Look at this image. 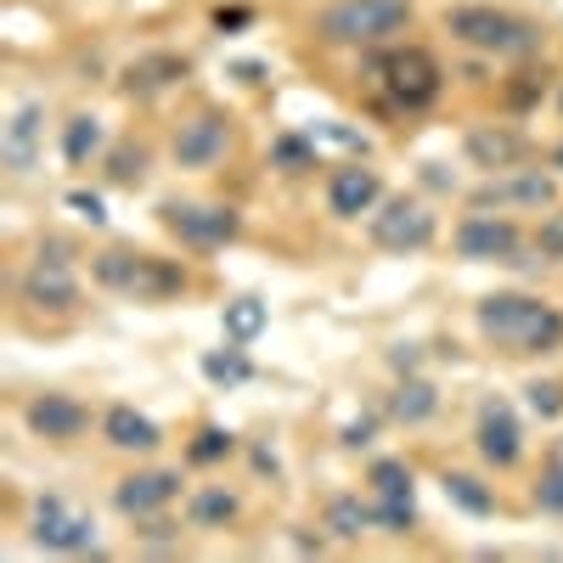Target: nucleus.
<instances>
[{
    "label": "nucleus",
    "mask_w": 563,
    "mask_h": 563,
    "mask_svg": "<svg viewBox=\"0 0 563 563\" xmlns=\"http://www.w3.org/2000/svg\"><path fill=\"white\" fill-rule=\"evenodd\" d=\"M238 512H243V501L225 485H203V490L186 496V519H192L198 530H225V525H238Z\"/></svg>",
    "instance_id": "obj_22"
},
{
    "label": "nucleus",
    "mask_w": 563,
    "mask_h": 563,
    "mask_svg": "<svg viewBox=\"0 0 563 563\" xmlns=\"http://www.w3.org/2000/svg\"><path fill=\"white\" fill-rule=\"evenodd\" d=\"M97 282L119 299H135V305H164L175 294H186V271L175 260H158V254H130V249H108L97 254Z\"/></svg>",
    "instance_id": "obj_2"
},
{
    "label": "nucleus",
    "mask_w": 563,
    "mask_h": 563,
    "mask_svg": "<svg viewBox=\"0 0 563 563\" xmlns=\"http://www.w3.org/2000/svg\"><path fill=\"white\" fill-rule=\"evenodd\" d=\"M271 164H276L282 175L316 169V135H276V141H271Z\"/></svg>",
    "instance_id": "obj_29"
},
{
    "label": "nucleus",
    "mask_w": 563,
    "mask_h": 563,
    "mask_svg": "<svg viewBox=\"0 0 563 563\" xmlns=\"http://www.w3.org/2000/svg\"><path fill=\"white\" fill-rule=\"evenodd\" d=\"M366 485H372V519H378L384 536H411L417 530V485H411V467L400 456H378L366 467Z\"/></svg>",
    "instance_id": "obj_6"
},
{
    "label": "nucleus",
    "mask_w": 563,
    "mask_h": 563,
    "mask_svg": "<svg viewBox=\"0 0 563 563\" xmlns=\"http://www.w3.org/2000/svg\"><path fill=\"white\" fill-rule=\"evenodd\" d=\"M158 220H164L169 238H180L198 254L238 243V231H243V214L225 209V203H158Z\"/></svg>",
    "instance_id": "obj_7"
},
{
    "label": "nucleus",
    "mask_w": 563,
    "mask_h": 563,
    "mask_svg": "<svg viewBox=\"0 0 563 563\" xmlns=\"http://www.w3.org/2000/svg\"><path fill=\"white\" fill-rule=\"evenodd\" d=\"M108 180L113 186H141L147 180V147L141 141H124V147L108 153Z\"/></svg>",
    "instance_id": "obj_31"
},
{
    "label": "nucleus",
    "mask_w": 563,
    "mask_h": 563,
    "mask_svg": "<svg viewBox=\"0 0 563 563\" xmlns=\"http://www.w3.org/2000/svg\"><path fill=\"white\" fill-rule=\"evenodd\" d=\"M445 29L462 45H474V52H501V57H525V52L541 45L536 23L512 18V12H496V7H456V12H445Z\"/></svg>",
    "instance_id": "obj_4"
},
{
    "label": "nucleus",
    "mask_w": 563,
    "mask_h": 563,
    "mask_svg": "<svg viewBox=\"0 0 563 563\" xmlns=\"http://www.w3.org/2000/svg\"><path fill=\"white\" fill-rule=\"evenodd\" d=\"M434 209L422 198H384V209L372 214V243H378L384 254H422L434 243Z\"/></svg>",
    "instance_id": "obj_8"
},
{
    "label": "nucleus",
    "mask_w": 563,
    "mask_h": 563,
    "mask_svg": "<svg viewBox=\"0 0 563 563\" xmlns=\"http://www.w3.org/2000/svg\"><path fill=\"white\" fill-rule=\"evenodd\" d=\"M220 327H225L231 344H254L265 327H271V310H265L254 294H243V299H231V305L220 310Z\"/></svg>",
    "instance_id": "obj_24"
},
{
    "label": "nucleus",
    "mask_w": 563,
    "mask_h": 563,
    "mask_svg": "<svg viewBox=\"0 0 563 563\" xmlns=\"http://www.w3.org/2000/svg\"><path fill=\"white\" fill-rule=\"evenodd\" d=\"M175 496H180V474H169V467H153V474L119 479L113 507L124 512V519H158V512H164Z\"/></svg>",
    "instance_id": "obj_16"
},
{
    "label": "nucleus",
    "mask_w": 563,
    "mask_h": 563,
    "mask_svg": "<svg viewBox=\"0 0 563 563\" xmlns=\"http://www.w3.org/2000/svg\"><path fill=\"white\" fill-rule=\"evenodd\" d=\"M434 411H440V395H434V384H429V378H406V384L389 395V417H395V422H406V429L429 422Z\"/></svg>",
    "instance_id": "obj_23"
},
{
    "label": "nucleus",
    "mask_w": 563,
    "mask_h": 563,
    "mask_svg": "<svg viewBox=\"0 0 563 563\" xmlns=\"http://www.w3.org/2000/svg\"><path fill=\"white\" fill-rule=\"evenodd\" d=\"M23 305L34 310H74L79 305V276H74V260L63 243H45L29 271H23Z\"/></svg>",
    "instance_id": "obj_9"
},
{
    "label": "nucleus",
    "mask_w": 563,
    "mask_h": 563,
    "mask_svg": "<svg viewBox=\"0 0 563 563\" xmlns=\"http://www.w3.org/2000/svg\"><path fill=\"white\" fill-rule=\"evenodd\" d=\"M186 74H192V63H186V57L153 52V57H135V63L124 68V90H130V97H158V90L180 85Z\"/></svg>",
    "instance_id": "obj_21"
},
{
    "label": "nucleus",
    "mask_w": 563,
    "mask_h": 563,
    "mask_svg": "<svg viewBox=\"0 0 563 563\" xmlns=\"http://www.w3.org/2000/svg\"><path fill=\"white\" fill-rule=\"evenodd\" d=\"M536 249H541V260H558V265H563V209H552V214L541 220Z\"/></svg>",
    "instance_id": "obj_34"
},
{
    "label": "nucleus",
    "mask_w": 563,
    "mask_h": 563,
    "mask_svg": "<svg viewBox=\"0 0 563 563\" xmlns=\"http://www.w3.org/2000/svg\"><path fill=\"white\" fill-rule=\"evenodd\" d=\"M474 445L490 467H512L525 456V429H519V417H512V406L501 395H490L479 406V422H474Z\"/></svg>",
    "instance_id": "obj_13"
},
{
    "label": "nucleus",
    "mask_w": 563,
    "mask_h": 563,
    "mask_svg": "<svg viewBox=\"0 0 563 563\" xmlns=\"http://www.w3.org/2000/svg\"><path fill=\"white\" fill-rule=\"evenodd\" d=\"M102 440H108L113 451H158V445H164L158 422H153L147 411H135V406H108Z\"/></svg>",
    "instance_id": "obj_20"
},
{
    "label": "nucleus",
    "mask_w": 563,
    "mask_h": 563,
    "mask_svg": "<svg viewBox=\"0 0 563 563\" xmlns=\"http://www.w3.org/2000/svg\"><path fill=\"white\" fill-rule=\"evenodd\" d=\"M243 350H249V344L209 350V355H203V378H209V384H220V389H238V384H249V378H254V361H249Z\"/></svg>",
    "instance_id": "obj_27"
},
{
    "label": "nucleus",
    "mask_w": 563,
    "mask_h": 563,
    "mask_svg": "<svg viewBox=\"0 0 563 563\" xmlns=\"http://www.w3.org/2000/svg\"><path fill=\"white\" fill-rule=\"evenodd\" d=\"M440 485H445V501H456L462 512H474V519H490V512H496V496L474 474H445Z\"/></svg>",
    "instance_id": "obj_28"
},
{
    "label": "nucleus",
    "mask_w": 563,
    "mask_h": 563,
    "mask_svg": "<svg viewBox=\"0 0 563 563\" xmlns=\"http://www.w3.org/2000/svg\"><path fill=\"white\" fill-rule=\"evenodd\" d=\"M552 175H541V169H507V180H490L485 192H479V209H547L552 203Z\"/></svg>",
    "instance_id": "obj_19"
},
{
    "label": "nucleus",
    "mask_w": 563,
    "mask_h": 563,
    "mask_svg": "<svg viewBox=\"0 0 563 563\" xmlns=\"http://www.w3.org/2000/svg\"><path fill=\"white\" fill-rule=\"evenodd\" d=\"M462 147H467V158H474L479 169L496 175V169H519L525 153H530V141H525L519 130H507V124H474Z\"/></svg>",
    "instance_id": "obj_18"
},
{
    "label": "nucleus",
    "mask_w": 563,
    "mask_h": 563,
    "mask_svg": "<svg viewBox=\"0 0 563 563\" xmlns=\"http://www.w3.org/2000/svg\"><path fill=\"white\" fill-rule=\"evenodd\" d=\"M372 434H378V411H366L361 422H350V429H344V445L361 451V445H372Z\"/></svg>",
    "instance_id": "obj_36"
},
{
    "label": "nucleus",
    "mask_w": 563,
    "mask_h": 563,
    "mask_svg": "<svg viewBox=\"0 0 563 563\" xmlns=\"http://www.w3.org/2000/svg\"><path fill=\"white\" fill-rule=\"evenodd\" d=\"M231 451H238V440H231L225 429H214V422H203V429H198V440L186 445V456H192L198 467H214V462H225Z\"/></svg>",
    "instance_id": "obj_32"
},
{
    "label": "nucleus",
    "mask_w": 563,
    "mask_h": 563,
    "mask_svg": "<svg viewBox=\"0 0 563 563\" xmlns=\"http://www.w3.org/2000/svg\"><path fill=\"white\" fill-rule=\"evenodd\" d=\"M378 79H384V97L406 113L434 108L440 90H445V74H440L434 52H422V45H395V52L378 63Z\"/></svg>",
    "instance_id": "obj_5"
},
{
    "label": "nucleus",
    "mask_w": 563,
    "mask_h": 563,
    "mask_svg": "<svg viewBox=\"0 0 563 563\" xmlns=\"http://www.w3.org/2000/svg\"><path fill=\"white\" fill-rule=\"evenodd\" d=\"M68 209H74L79 220H90V225H102V220H108V209H102L97 192H68Z\"/></svg>",
    "instance_id": "obj_35"
},
{
    "label": "nucleus",
    "mask_w": 563,
    "mask_h": 563,
    "mask_svg": "<svg viewBox=\"0 0 563 563\" xmlns=\"http://www.w3.org/2000/svg\"><path fill=\"white\" fill-rule=\"evenodd\" d=\"M372 525H378V519H372V496L361 501V496H333V501H327V530H333L339 541H361Z\"/></svg>",
    "instance_id": "obj_26"
},
{
    "label": "nucleus",
    "mask_w": 563,
    "mask_h": 563,
    "mask_svg": "<svg viewBox=\"0 0 563 563\" xmlns=\"http://www.w3.org/2000/svg\"><path fill=\"white\" fill-rule=\"evenodd\" d=\"M225 147H231V119H225L220 108H203V113H192V119H180L169 153H175L180 169H214V164L225 158Z\"/></svg>",
    "instance_id": "obj_12"
},
{
    "label": "nucleus",
    "mask_w": 563,
    "mask_h": 563,
    "mask_svg": "<svg viewBox=\"0 0 563 563\" xmlns=\"http://www.w3.org/2000/svg\"><path fill=\"white\" fill-rule=\"evenodd\" d=\"M97 153H102V119H97V113H74V119L63 124V158H68L74 169H85Z\"/></svg>",
    "instance_id": "obj_25"
},
{
    "label": "nucleus",
    "mask_w": 563,
    "mask_h": 563,
    "mask_svg": "<svg viewBox=\"0 0 563 563\" xmlns=\"http://www.w3.org/2000/svg\"><path fill=\"white\" fill-rule=\"evenodd\" d=\"M552 169L563 175V141H558V147H552Z\"/></svg>",
    "instance_id": "obj_38"
},
{
    "label": "nucleus",
    "mask_w": 563,
    "mask_h": 563,
    "mask_svg": "<svg viewBox=\"0 0 563 563\" xmlns=\"http://www.w3.org/2000/svg\"><path fill=\"white\" fill-rule=\"evenodd\" d=\"M525 400H530V411H536V417H547V422H552V417H563V384H552V378H547V384H530V389H525Z\"/></svg>",
    "instance_id": "obj_33"
},
{
    "label": "nucleus",
    "mask_w": 563,
    "mask_h": 563,
    "mask_svg": "<svg viewBox=\"0 0 563 563\" xmlns=\"http://www.w3.org/2000/svg\"><path fill=\"white\" fill-rule=\"evenodd\" d=\"M34 541L45 552L79 558V552H97V525H90L79 507H68L63 496H40L34 501Z\"/></svg>",
    "instance_id": "obj_11"
},
{
    "label": "nucleus",
    "mask_w": 563,
    "mask_h": 563,
    "mask_svg": "<svg viewBox=\"0 0 563 563\" xmlns=\"http://www.w3.org/2000/svg\"><path fill=\"white\" fill-rule=\"evenodd\" d=\"M411 23V0H339L316 18L327 45H384Z\"/></svg>",
    "instance_id": "obj_3"
},
{
    "label": "nucleus",
    "mask_w": 563,
    "mask_h": 563,
    "mask_svg": "<svg viewBox=\"0 0 563 563\" xmlns=\"http://www.w3.org/2000/svg\"><path fill=\"white\" fill-rule=\"evenodd\" d=\"M536 507L552 512V519H563V440L552 445L547 467H541V479H536Z\"/></svg>",
    "instance_id": "obj_30"
},
{
    "label": "nucleus",
    "mask_w": 563,
    "mask_h": 563,
    "mask_svg": "<svg viewBox=\"0 0 563 563\" xmlns=\"http://www.w3.org/2000/svg\"><path fill=\"white\" fill-rule=\"evenodd\" d=\"M479 333L507 355H558L563 350V310L530 294H490L479 299Z\"/></svg>",
    "instance_id": "obj_1"
},
{
    "label": "nucleus",
    "mask_w": 563,
    "mask_h": 563,
    "mask_svg": "<svg viewBox=\"0 0 563 563\" xmlns=\"http://www.w3.org/2000/svg\"><path fill=\"white\" fill-rule=\"evenodd\" d=\"M456 254L467 265H519V225H512L507 214H467L456 225Z\"/></svg>",
    "instance_id": "obj_10"
},
{
    "label": "nucleus",
    "mask_w": 563,
    "mask_h": 563,
    "mask_svg": "<svg viewBox=\"0 0 563 563\" xmlns=\"http://www.w3.org/2000/svg\"><path fill=\"white\" fill-rule=\"evenodd\" d=\"M40 135H45V102H23V108L7 119V130H0V164H7L12 175L34 169Z\"/></svg>",
    "instance_id": "obj_17"
},
{
    "label": "nucleus",
    "mask_w": 563,
    "mask_h": 563,
    "mask_svg": "<svg viewBox=\"0 0 563 563\" xmlns=\"http://www.w3.org/2000/svg\"><path fill=\"white\" fill-rule=\"evenodd\" d=\"M384 203V175L372 169V164H344L333 169V180H327V209H333L339 220H361Z\"/></svg>",
    "instance_id": "obj_14"
},
{
    "label": "nucleus",
    "mask_w": 563,
    "mask_h": 563,
    "mask_svg": "<svg viewBox=\"0 0 563 563\" xmlns=\"http://www.w3.org/2000/svg\"><path fill=\"white\" fill-rule=\"evenodd\" d=\"M23 422H29V434H34V440H45V445H68V440H79V434L90 429V411H85L74 395H34L29 411H23Z\"/></svg>",
    "instance_id": "obj_15"
},
{
    "label": "nucleus",
    "mask_w": 563,
    "mask_h": 563,
    "mask_svg": "<svg viewBox=\"0 0 563 563\" xmlns=\"http://www.w3.org/2000/svg\"><path fill=\"white\" fill-rule=\"evenodd\" d=\"M249 23H254L249 7H220V12H214V29H220V34H225V29H249Z\"/></svg>",
    "instance_id": "obj_37"
}]
</instances>
